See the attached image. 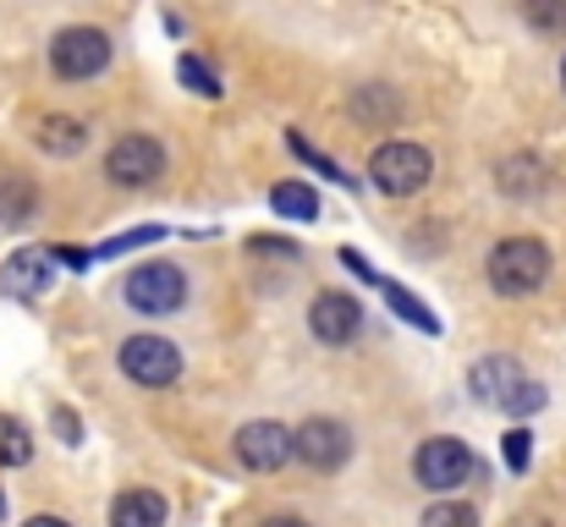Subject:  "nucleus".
<instances>
[{
	"mask_svg": "<svg viewBox=\"0 0 566 527\" xmlns=\"http://www.w3.org/2000/svg\"><path fill=\"white\" fill-rule=\"evenodd\" d=\"M270 209H275L281 220H314V214H319V192H314L308 181H281V187L270 192Z\"/></svg>",
	"mask_w": 566,
	"mask_h": 527,
	"instance_id": "15",
	"label": "nucleus"
},
{
	"mask_svg": "<svg viewBox=\"0 0 566 527\" xmlns=\"http://www.w3.org/2000/svg\"><path fill=\"white\" fill-rule=\"evenodd\" d=\"M55 429H61V440H66V445H77V440H83V423H77V418H72L66 407L55 412Z\"/></svg>",
	"mask_w": 566,
	"mask_h": 527,
	"instance_id": "25",
	"label": "nucleus"
},
{
	"mask_svg": "<svg viewBox=\"0 0 566 527\" xmlns=\"http://www.w3.org/2000/svg\"><path fill=\"white\" fill-rule=\"evenodd\" d=\"M160 171H166V149H160V138H149V133H127V138H116L111 155H105V176H111L116 187H149Z\"/></svg>",
	"mask_w": 566,
	"mask_h": 527,
	"instance_id": "8",
	"label": "nucleus"
},
{
	"mask_svg": "<svg viewBox=\"0 0 566 527\" xmlns=\"http://www.w3.org/2000/svg\"><path fill=\"white\" fill-rule=\"evenodd\" d=\"M33 209H39L33 181L6 176V181H0V225H28V220H33Z\"/></svg>",
	"mask_w": 566,
	"mask_h": 527,
	"instance_id": "16",
	"label": "nucleus"
},
{
	"mask_svg": "<svg viewBox=\"0 0 566 527\" xmlns=\"http://www.w3.org/2000/svg\"><path fill=\"white\" fill-rule=\"evenodd\" d=\"M50 275H55L50 253H39V247H22V253H11V259H6V270H0V286H6L11 297H39V292L50 286Z\"/></svg>",
	"mask_w": 566,
	"mask_h": 527,
	"instance_id": "12",
	"label": "nucleus"
},
{
	"mask_svg": "<svg viewBox=\"0 0 566 527\" xmlns=\"http://www.w3.org/2000/svg\"><path fill=\"white\" fill-rule=\"evenodd\" d=\"M286 149H292V155H297V160H308V166H314V171H319V176H331V181H342V187H347V181H353V176L342 171V166H336V160H325V155H319V149H314V144H303V138H297V133H292V138H286Z\"/></svg>",
	"mask_w": 566,
	"mask_h": 527,
	"instance_id": "23",
	"label": "nucleus"
},
{
	"mask_svg": "<svg viewBox=\"0 0 566 527\" xmlns=\"http://www.w3.org/2000/svg\"><path fill=\"white\" fill-rule=\"evenodd\" d=\"M133 314H177L188 303V275L177 264H138L122 286Z\"/></svg>",
	"mask_w": 566,
	"mask_h": 527,
	"instance_id": "5",
	"label": "nucleus"
},
{
	"mask_svg": "<svg viewBox=\"0 0 566 527\" xmlns=\"http://www.w3.org/2000/svg\"><path fill=\"white\" fill-rule=\"evenodd\" d=\"M111 527H166V495L155 489H127L111 500Z\"/></svg>",
	"mask_w": 566,
	"mask_h": 527,
	"instance_id": "13",
	"label": "nucleus"
},
{
	"mask_svg": "<svg viewBox=\"0 0 566 527\" xmlns=\"http://www.w3.org/2000/svg\"><path fill=\"white\" fill-rule=\"evenodd\" d=\"M501 187H506V192H539V187H545V166H534V160H506V166H501Z\"/></svg>",
	"mask_w": 566,
	"mask_h": 527,
	"instance_id": "20",
	"label": "nucleus"
},
{
	"mask_svg": "<svg viewBox=\"0 0 566 527\" xmlns=\"http://www.w3.org/2000/svg\"><path fill=\"white\" fill-rule=\"evenodd\" d=\"M523 17H528L539 33H562L566 28V0H523Z\"/></svg>",
	"mask_w": 566,
	"mask_h": 527,
	"instance_id": "22",
	"label": "nucleus"
},
{
	"mask_svg": "<svg viewBox=\"0 0 566 527\" xmlns=\"http://www.w3.org/2000/svg\"><path fill=\"white\" fill-rule=\"evenodd\" d=\"M237 462L253 467V473H281L292 462V429L286 423H270V418L242 423L237 429Z\"/></svg>",
	"mask_w": 566,
	"mask_h": 527,
	"instance_id": "9",
	"label": "nucleus"
},
{
	"mask_svg": "<svg viewBox=\"0 0 566 527\" xmlns=\"http://www.w3.org/2000/svg\"><path fill=\"white\" fill-rule=\"evenodd\" d=\"M468 390H473L484 407H501V412H512V418H528V412L545 407V384H534L512 357H484V362H473Z\"/></svg>",
	"mask_w": 566,
	"mask_h": 527,
	"instance_id": "2",
	"label": "nucleus"
},
{
	"mask_svg": "<svg viewBox=\"0 0 566 527\" xmlns=\"http://www.w3.org/2000/svg\"><path fill=\"white\" fill-rule=\"evenodd\" d=\"M484 270L501 297H534L551 281V247L539 236H506V242H495Z\"/></svg>",
	"mask_w": 566,
	"mask_h": 527,
	"instance_id": "1",
	"label": "nucleus"
},
{
	"mask_svg": "<svg viewBox=\"0 0 566 527\" xmlns=\"http://www.w3.org/2000/svg\"><path fill=\"white\" fill-rule=\"evenodd\" d=\"M375 286H379V292H385V303H390V308H396V314H401L407 325H418V330H429V336H440V319H434V314H429V308H423V303H418V297L407 292V286H396V281H385V275H379Z\"/></svg>",
	"mask_w": 566,
	"mask_h": 527,
	"instance_id": "17",
	"label": "nucleus"
},
{
	"mask_svg": "<svg viewBox=\"0 0 566 527\" xmlns=\"http://www.w3.org/2000/svg\"><path fill=\"white\" fill-rule=\"evenodd\" d=\"M116 357H122V373L149 384V390H166V384L182 379V351L171 347L166 336H133V341H122Z\"/></svg>",
	"mask_w": 566,
	"mask_h": 527,
	"instance_id": "7",
	"label": "nucleus"
},
{
	"mask_svg": "<svg viewBox=\"0 0 566 527\" xmlns=\"http://www.w3.org/2000/svg\"><path fill=\"white\" fill-rule=\"evenodd\" d=\"M562 88H566V61H562Z\"/></svg>",
	"mask_w": 566,
	"mask_h": 527,
	"instance_id": "28",
	"label": "nucleus"
},
{
	"mask_svg": "<svg viewBox=\"0 0 566 527\" xmlns=\"http://www.w3.org/2000/svg\"><path fill=\"white\" fill-rule=\"evenodd\" d=\"M177 77H182V88H192V94H203V99H220V77L198 61V55H182L177 61Z\"/></svg>",
	"mask_w": 566,
	"mask_h": 527,
	"instance_id": "19",
	"label": "nucleus"
},
{
	"mask_svg": "<svg viewBox=\"0 0 566 527\" xmlns=\"http://www.w3.org/2000/svg\"><path fill=\"white\" fill-rule=\"evenodd\" d=\"M50 66L55 77L66 83H83V77H99L111 66V39L99 28H61L55 44H50Z\"/></svg>",
	"mask_w": 566,
	"mask_h": 527,
	"instance_id": "6",
	"label": "nucleus"
},
{
	"mask_svg": "<svg viewBox=\"0 0 566 527\" xmlns=\"http://www.w3.org/2000/svg\"><path fill=\"white\" fill-rule=\"evenodd\" d=\"M528 462H534V434L528 429H512L506 434V467L512 473H528Z\"/></svg>",
	"mask_w": 566,
	"mask_h": 527,
	"instance_id": "24",
	"label": "nucleus"
},
{
	"mask_svg": "<svg viewBox=\"0 0 566 527\" xmlns=\"http://www.w3.org/2000/svg\"><path fill=\"white\" fill-rule=\"evenodd\" d=\"M418 527H479V512L462 506V500H440V506L423 512V523Z\"/></svg>",
	"mask_w": 566,
	"mask_h": 527,
	"instance_id": "21",
	"label": "nucleus"
},
{
	"mask_svg": "<svg viewBox=\"0 0 566 527\" xmlns=\"http://www.w3.org/2000/svg\"><path fill=\"white\" fill-rule=\"evenodd\" d=\"M22 527H72V523H61V517H28Z\"/></svg>",
	"mask_w": 566,
	"mask_h": 527,
	"instance_id": "26",
	"label": "nucleus"
},
{
	"mask_svg": "<svg viewBox=\"0 0 566 527\" xmlns=\"http://www.w3.org/2000/svg\"><path fill=\"white\" fill-rule=\"evenodd\" d=\"M429 176H434V160L418 144H379L369 155V181L385 198H412L418 187H429Z\"/></svg>",
	"mask_w": 566,
	"mask_h": 527,
	"instance_id": "4",
	"label": "nucleus"
},
{
	"mask_svg": "<svg viewBox=\"0 0 566 527\" xmlns=\"http://www.w3.org/2000/svg\"><path fill=\"white\" fill-rule=\"evenodd\" d=\"M308 330H314L325 347L353 341V336L364 330V308H358V297H347V292H319L314 308H308Z\"/></svg>",
	"mask_w": 566,
	"mask_h": 527,
	"instance_id": "11",
	"label": "nucleus"
},
{
	"mask_svg": "<svg viewBox=\"0 0 566 527\" xmlns=\"http://www.w3.org/2000/svg\"><path fill=\"white\" fill-rule=\"evenodd\" d=\"M259 527H308L303 517H270V523H259Z\"/></svg>",
	"mask_w": 566,
	"mask_h": 527,
	"instance_id": "27",
	"label": "nucleus"
},
{
	"mask_svg": "<svg viewBox=\"0 0 566 527\" xmlns=\"http://www.w3.org/2000/svg\"><path fill=\"white\" fill-rule=\"evenodd\" d=\"M28 462H33V434L11 412H0V467H28Z\"/></svg>",
	"mask_w": 566,
	"mask_h": 527,
	"instance_id": "18",
	"label": "nucleus"
},
{
	"mask_svg": "<svg viewBox=\"0 0 566 527\" xmlns=\"http://www.w3.org/2000/svg\"><path fill=\"white\" fill-rule=\"evenodd\" d=\"M292 451H297L314 473H336V467L353 456V434H347L336 418H308V423H297Z\"/></svg>",
	"mask_w": 566,
	"mask_h": 527,
	"instance_id": "10",
	"label": "nucleus"
},
{
	"mask_svg": "<svg viewBox=\"0 0 566 527\" xmlns=\"http://www.w3.org/2000/svg\"><path fill=\"white\" fill-rule=\"evenodd\" d=\"M412 478L423 484V489H434V495H451V489H462L468 478H484V467H479V456L462 445V440H423L418 451H412Z\"/></svg>",
	"mask_w": 566,
	"mask_h": 527,
	"instance_id": "3",
	"label": "nucleus"
},
{
	"mask_svg": "<svg viewBox=\"0 0 566 527\" xmlns=\"http://www.w3.org/2000/svg\"><path fill=\"white\" fill-rule=\"evenodd\" d=\"M33 138H39V149H44V155H55V160H72V155H83V149H88V127H83V122H72V116H44Z\"/></svg>",
	"mask_w": 566,
	"mask_h": 527,
	"instance_id": "14",
	"label": "nucleus"
}]
</instances>
